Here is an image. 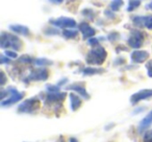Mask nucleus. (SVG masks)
I'll list each match as a JSON object with an SVG mask.
<instances>
[{
	"label": "nucleus",
	"mask_w": 152,
	"mask_h": 142,
	"mask_svg": "<svg viewBox=\"0 0 152 142\" xmlns=\"http://www.w3.org/2000/svg\"><path fill=\"white\" fill-rule=\"evenodd\" d=\"M0 46L1 48H12L14 50H20L23 46L22 41L18 37L11 34H5L2 32L1 35V40H0Z\"/></svg>",
	"instance_id": "nucleus-1"
},
{
	"label": "nucleus",
	"mask_w": 152,
	"mask_h": 142,
	"mask_svg": "<svg viewBox=\"0 0 152 142\" xmlns=\"http://www.w3.org/2000/svg\"><path fill=\"white\" fill-rule=\"evenodd\" d=\"M106 59V51L103 47L97 46L90 50L87 55V63L90 65H101Z\"/></svg>",
	"instance_id": "nucleus-2"
},
{
	"label": "nucleus",
	"mask_w": 152,
	"mask_h": 142,
	"mask_svg": "<svg viewBox=\"0 0 152 142\" xmlns=\"http://www.w3.org/2000/svg\"><path fill=\"white\" fill-rule=\"evenodd\" d=\"M40 109V100L38 98H29L23 102L18 107L19 113H26V114H32Z\"/></svg>",
	"instance_id": "nucleus-3"
},
{
	"label": "nucleus",
	"mask_w": 152,
	"mask_h": 142,
	"mask_svg": "<svg viewBox=\"0 0 152 142\" xmlns=\"http://www.w3.org/2000/svg\"><path fill=\"white\" fill-rule=\"evenodd\" d=\"M7 93L10 94V97H7V99L1 100V107H10L12 104H16V102H20V100L23 98V93L19 92L17 89L13 87H10L7 90Z\"/></svg>",
	"instance_id": "nucleus-4"
},
{
	"label": "nucleus",
	"mask_w": 152,
	"mask_h": 142,
	"mask_svg": "<svg viewBox=\"0 0 152 142\" xmlns=\"http://www.w3.org/2000/svg\"><path fill=\"white\" fill-rule=\"evenodd\" d=\"M144 42V35L140 30H132L128 38V45L132 48H140Z\"/></svg>",
	"instance_id": "nucleus-5"
},
{
	"label": "nucleus",
	"mask_w": 152,
	"mask_h": 142,
	"mask_svg": "<svg viewBox=\"0 0 152 142\" xmlns=\"http://www.w3.org/2000/svg\"><path fill=\"white\" fill-rule=\"evenodd\" d=\"M49 23L52 24L53 26H56V27H61V28H73L76 26L75 20L67 17H61V18H56L54 20H50Z\"/></svg>",
	"instance_id": "nucleus-6"
},
{
	"label": "nucleus",
	"mask_w": 152,
	"mask_h": 142,
	"mask_svg": "<svg viewBox=\"0 0 152 142\" xmlns=\"http://www.w3.org/2000/svg\"><path fill=\"white\" fill-rule=\"evenodd\" d=\"M151 97H152V89H144L137 92V93L132 94L130 97V102L132 104H135L137 102H142V100L148 99V98H151Z\"/></svg>",
	"instance_id": "nucleus-7"
},
{
	"label": "nucleus",
	"mask_w": 152,
	"mask_h": 142,
	"mask_svg": "<svg viewBox=\"0 0 152 142\" xmlns=\"http://www.w3.org/2000/svg\"><path fill=\"white\" fill-rule=\"evenodd\" d=\"M48 70L45 68H40V69L34 70L27 77L26 82L29 81H46L48 79Z\"/></svg>",
	"instance_id": "nucleus-8"
},
{
	"label": "nucleus",
	"mask_w": 152,
	"mask_h": 142,
	"mask_svg": "<svg viewBox=\"0 0 152 142\" xmlns=\"http://www.w3.org/2000/svg\"><path fill=\"white\" fill-rule=\"evenodd\" d=\"M66 97V93H63V92H56V93H50L48 92L46 98H45V102L49 104H61Z\"/></svg>",
	"instance_id": "nucleus-9"
},
{
	"label": "nucleus",
	"mask_w": 152,
	"mask_h": 142,
	"mask_svg": "<svg viewBox=\"0 0 152 142\" xmlns=\"http://www.w3.org/2000/svg\"><path fill=\"white\" fill-rule=\"evenodd\" d=\"M148 57H149V53L146 50H135L131 53V61L135 64L143 63Z\"/></svg>",
	"instance_id": "nucleus-10"
},
{
	"label": "nucleus",
	"mask_w": 152,
	"mask_h": 142,
	"mask_svg": "<svg viewBox=\"0 0 152 142\" xmlns=\"http://www.w3.org/2000/svg\"><path fill=\"white\" fill-rule=\"evenodd\" d=\"M79 29H80V32H83V40H87V39H89V38H92V37H94L96 34L95 29H94L92 26H90L88 23H85V22H83V23H80Z\"/></svg>",
	"instance_id": "nucleus-11"
},
{
	"label": "nucleus",
	"mask_w": 152,
	"mask_h": 142,
	"mask_svg": "<svg viewBox=\"0 0 152 142\" xmlns=\"http://www.w3.org/2000/svg\"><path fill=\"white\" fill-rule=\"evenodd\" d=\"M67 89L75 91L76 93H78L80 96H83L85 99H89V98H90V95H89V93L87 92V90H86L85 86L81 85V84H72V85L68 86Z\"/></svg>",
	"instance_id": "nucleus-12"
},
{
	"label": "nucleus",
	"mask_w": 152,
	"mask_h": 142,
	"mask_svg": "<svg viewBox=\"0 0 152 142\" xmlns=\"http://www.w3.org/2000/svg\"><path fill=\"white\" fill-rule=\"evenodd\" d=\"M132 21L137 26H146V27H148V25H149L152 21V17H150V16H147V17H139V16H135V17L132 18Z\"/></svg>",
	"instance_id": "nucleus-13"
},
{
	"label": "nucleus",
	"mask_w": 152,
	"mask_h": 142,
	"mask_svg": "<svg viewBox=\"0 0 152 142\" xmlns=\"http://www.w3.org/2000/svg\"><path fill=\"white\" fill-rule=\"evenodd\" d=\"M10 28L18 35H23V36H28L29 35V29H28L27 26L20 25V24H12L10 26Z\"/></svg>",
	"instance_id": "nucleus-14"
},
{
	"label": "nucleus",
	"mask_w": 152,
	"mask_h": 142,
	"mask_svg": "<svg viewBox=\"0 0 152 142\" xmlns=\"http://www.w3.org/2000/svg\"><path fill=\"white\" fill-rule=\"evenodd\" d=\"M151 124H152V111L150 113H148V115H146L145 118L140 122L139 132H142V131H144V129H148Z\"/></svg>",
	"instance_id": "nucleus-15"
},
{
	"label": "nucleus",
	"mask_w": 152,
	"mask_h": 142,
	"mask_svg": "<svg viewBox=\"0 0 152 142\" xmlns=\"http://www.w3.org/2000/svg\"><path fill=\"white\" fill-rule=\"evenodd\" d=\"M70 104H71L72 111H76L78 110L79 107L81 106V99L77 95L71 93L70 94Z\"/></svg>",
	"instance_id": "nucleus-16"
},
{
	"label": "nucleus",
	"mask_w": 152,
	"mask_h": 142,
	"mask_svg": "<svg viewBox=\"0 0 152 142\" xmlns=\"http://www.w3.org/2000/svg\"><path fill=\"white\" fill-rule=\"evenodd\" d=\"M101 72H104V69L88 67L83 70V74H85V75H94V74H98V73H101Z\"/></svg>",
	"instance_id": "nucleus-17"
},
{
	"label": "nucleus",
	"mask_w": 152,
	"mask_h": 142,
	"mask_svg": "<svg viewBox=\"0 0 152 142\" xmlns=\"http://www.w3.org/2000/svg\"><path fill=\"white\" fill-rule=\"evenodd\" d=\"M122 5H123L122 0H114V1L110 3V10H112V11H114V12L119 11Z\"/></svg>",
	"instance_id": "nucleus-18"
},
{
	"label": "nucleus",
	"mask_w": 152,
	"mask_h": 142,
	"mask_svg": "<svg viewBox=\"0 0 152 142\" xmlns=\"http://www.w3.org/2000/svg\"><path fill=\"white\" fill-rule=\"evenodd\" d=\"M34 64H36L37 66H48V65H51L52 62L47 59H36L34 60Z\"/></svg>",
	"instance_id": "nucleus-19"
},
{
	"label": "nucleus",
	"mask_w": 152,
	"mask_h": 142,
	"mask_svg": "<svg viewBox=\"0 0 152 142\" xmlns=\"http://www.w3.org/2000/svg\"><path fill=\"white\" fill-rule=\"evenodd\" d=\"M140 4H141L140 0H130V1H129L128 7H127V11L128 12L133 11V10H135L137 7H140Z\"/></svg>",
	"instance_id": "nucleus-20"
},
{
	"label": "nucleus",
	"mask_w": 152,
	"mask_h": 142,
	"mask_svg": "<svg viewBox=\"0 0 152 142\" xmlns=\"http://www.w3.org/2000/svg\"><path fill=\"white\" fill-rule=\"evenodd\" d=\"M63 35H64V37L67 38V39H73V38H76V36H77V32H76V30L66 29V30H64Z\"/></svg>",
	"instance_id": "nucleus-21"
},
{
	"label": "nucleus",
	"mask_w": 152,
	"mask_h": 142,
	"mask_svg": "<svg viewBox=\"0 0 152 142\" xmlns=\"http://www.w3.org/2000/svg\"><path fill=\"white\" fill-rule=\"evenodd\" d=\"M143 142H152V129L147 131L143 136Z\"/></svg>",
	"instance_id": "nucleus-22"
},
{
	"label": "nucleus",
	"mask_w": 152,
	"mask_h": 142,
	"mask_svg": "<svg viewBox=\"0 0 152 142\" xmlns=\"http://www.w3.org/2000/svg\"><path fill=\"white\" fill-rule=\"evenodd\" d=\"M19 61H20V62H22V63H26V64L34 63V60L32 59V57H28V55H23V57H20Z\"/></svg>",
	"instance_id": "nucleus-23"
},
{
	"label": "nucleus",
	"mask_w": 152,
	"mask_h": 142,
	"mask_svg": "<svg viewBox=\"0 0 152 142\" xmlns=\"http://www.w3.org/2000/svg\"><path fill=\"white\" fill-rule=\"evenodd\" d=\"M47 91L50 92V93H56L59 92V86H52V85H48L46 87Z\"/></svg>",
	"instance_id": "nucleus-24"
},
{
	"label": "nucleus",
	"mask_w": 152,
	"mask_h": 142,
	"mask_svg": "<svg viewBox=\"0 0 152 142\" xmlns=\"http://www.w3.org/2000/svg\"><path fill=\"white\" fill-rule=\"evenodd\" d=\"M146 68H147L148 77H152V60H150V61L146 64Z\"/></svg>",
	"instance_id": "nucleus-25"
},
{
	"label": "nucleus",
	"mask_w": 152,
	"mask_h": 142,
	"mask_svg": "<svg viewBox=\"0 0 152 142\" xmlns=\"http://www.w3.org/2000/svg\"><path fill=\"white\" fill-rule=\"evenodd\" d=\"M5 55H7V57H12V59H16V57H18L15 51H11V50L5 51Z\"/></svg>",
	"instance_id": "nucleus-26"
},
{
	"label": "nucleus",
	"mask_w": 152,
	"mask_h": 142,
	"mask_svg": "<svg viewBox=\"0 0 152 142\" xmlns=\"http://www.w3.org/2000/svg\"><path fill=\"white\" fill-rule=\"evenodd\" d=\"M0 63L1 64L10 63V59L9 57H5L4 55H1V57H0Z\"/></svg>",
	"instance_id": "nucleus-27"
},
{
	"label": "nucleus",
	"mask_w": 152,
	"mask_h": 142,
	"mask_svg": "<svg viewBox=\"0 0 152 142\" xmlns=\"http://www.w3.org/2000/svg\"><path fill=\"white\" fill-rule=\"evenodd\" d=\"M116 38H118V34H116V32H114V34H110V36H108V39H110V41H115V40H116Z\"/></svg>",
	"instance_id": "nucleus-28"
},
{
	"label": "nucleus",
	"mask_w": 152,
	"mask_h": 142,
	"mask_svg": "<svg viewBox=\"0 0 152 142\" xmlns=\"http://www.w3.org/2000/svg\"><path fill=\"white\" fill-rule=\"evenodd\" d=\"M89 44L90 45H97L98 44V40H97V39H90V40H89Z\"/></svg>",
	"instance_id": "nucleus-29"
},
{
	"label": "nucleus",
	"mask_w": 152,
	"mask_h": 142,
	"mask_svg": "<svg viewBox=\"0 0 152 142\" xmlns=\"http://www.w3.org/2000/svg\"><path fill=\"white\" fill-rule=\"evenodd\" d=\"M1 77H2V81H1V86H3L5 84V81H7V77H5L4 73L1 72Z\"/></svg>",
	"instance_id": "nucleus-30"
},
{
	"label": "nucleus",
	"mask_w": 152,
	"mask_h": 142,
	"mask_svg": "<svg viewBox=\"0 0 152 142\" xmlns=\"http://www.w3.org/2000/svg\"><path fill=\"white\" fill-rule=\"evenodd\" d=\"M105 15H106V16H108V17H112V18H114V17H115L114 14H112L110 11H105Z\"/></svg>",
	"instance_id": "nucleus-31"
},
{
	"label": "nucleus",
	"mask_w": 152,
	"mask_h": 142,
	"mask_svg": "<svg viewBox=\"0 0 152 142\" xmlns=\"http://www.w3.org/2000/svg\"><path fill=\"white\" fill-rule=\"evenodd\" d=\"M49 1H51V2H53V3H57V4H59V3L63 2L64 0H49Z\"/></svg>",
	"instance_id": "nucleus-32"
},
{
	"label": "nucleus",
	"mask_w": 152,
	"mask_h": 142,
	"mask_svg": "<svg viewBox=\"0 0 152 142\" xmlns=\"http://www.w3.org/2000/svg\"><path fill=\"white\" fill-rule=\"evenodd\" d=\"M66 82H68V79H61V81L59 82L58 84H57V86H61V85H63V84H65Z\"/></svg>",
	"instance_id": "nucleus-33"
},
{
	"label": "nucleus",
	"mask_w": 152,
	"mask_h": 142,
	"mask_svg": "<svg viewBox=\"0 0 152 142\" xmlns=\"http://www.w3.org/2000/svg\"><path fill=\"white\" fill-rule=\"evenodd\" d=\"M119 61H116L115 62V64H117V65H119V64H122V63H124V60L123 59H118Z\"/></svg>",
	"instance_id": "nucleus-34"
},
{
	"label": "nucleus",
	"mask_w": 152,
	"mask_h": 142,
	"mask_svg": "<svg viewBox=\"0 0 152 142\" xmlns=\"http://www.w3.org/2000/svg\"><path fill=\"white\" fill-rule=\"evenodd\" d=\"M146 9H147V10H152V2L148 3V4L146 5Z\"/></svg>",
	"instance_id": "nucleus-35"
},
{
	"label": "nucleus",
	"mask_w": 152,
	"mask_h": 142,
	"mask_svg": "<svg viewBox=\"0 0 152 142\" xmlns=\"http://www.w3.org/2000/svg\"><path fill=\"white\" fill-rule=\"evenodd\" d=\"M69 141L70 142H78V141H77V139H75V138H70Z\"/></svg>",
	"instance_id": "nucleus-36"
},
{
	"label": "nucleus",
	"mask_w": 152,
	"mask_h": 142,
	"mask_svg": "<svg viewBox=\"0 0 152 142\" xmlns=\"http://www.w3.org/2000/svg\"><path fill=\"white\" fill-rule=\"evenodd\" d=\"M55 142H65V140L63 139V137H61L58 140H57V141H55Z\"/></svg>",
	"instance_id": "nucleus-37"
},
{
	"label": "nucleus",
	"mask_w": 152,
	"mask_h": 142,
	"mask_svg": "<svg viewBox=\"0 0 152 142\" xmlns=\"http://www.w3.org/2000/svg\"><path fill=\"white\" fill-rule=\"evenodd\" d=\"M148 28H149V29H152V21H151V23L148 25Z\"/></svg>",
	"instance_id": "nucleus-38"
}]
</instances>
